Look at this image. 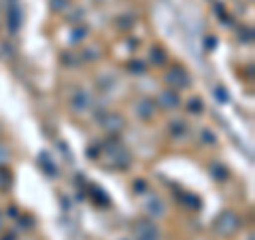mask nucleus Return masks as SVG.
Returning a JSON list of instances; mask_svg holds the SVG:
<instances>
[{"instance_id": "obj_3", "label": "nucleus", "mask_w": 255, "mask_h": 240, "mask_svg": "<svg viewBox=\"0 0 255 240\" xmlns=\"http://www.w3.org/2000/svg\"><path fill=\"white\" fill-rule=\"evenodd\" d=\"M4 159H6V149L0 147V162H4Z\"/></svg>"}, {"instance_id": "obj_2", "label": "nucleus", "mask_w": 255, "mask_h": 240, "mask_svg": "<svg viewBox=\"0 0 255 240\" xmlns=\"http://www.w3.org/2000/svg\"><path fill=\"white\" fill-rule=\"evenodd\" d=\"M159 100H166L164 102L166 107H174V102H177V96H174V94H162V96H159Z\"/></svg>"}, {"instance_id": "obj_1", "label": "nucleus", "mask_w": 255, "mask_h": 240, "mask_svg": "<svg viewBox=\"0 0 255 240\" xmlns=\"http://www.w3.org/2000/svg\"><path fill=\"white\" fill-rule=\"evenodd\" d=\"M136 232H138V240H157V230L155 226L151 223H138L136 226Z\"/></svg>"}]
</instances>
